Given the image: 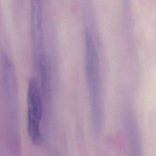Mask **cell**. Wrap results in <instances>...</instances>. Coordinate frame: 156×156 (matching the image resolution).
<instances>
[{
	"label": "cell",
	"instance_id": "2",
	"mask_svg": "<svg viewBox=\"0 0 156 156\" xmlns=\"http://www.w3.org/2000/svg\"><path fill=\"white\" fill-rule=\"evenodd\" d=\"M27 102L28 133L35 144H40L42 142L41 121L43 107L42 91L39 79L36 76H32L29 79Z\"/></svg>",
	"mask_w": 156,
	"mask_h": 156
},
{
	"label": "cell",
	"instance_id": "3",
	"mask_svg": "<svg viewBox=\"0 0 156 156\" xmlns=\"http://www.w3.org/2000/svg\"><path fill=\"white\" fill-rule=\"evenodd\" d=\"M1 69L7 115L9 116V120L11 126H16L18 115L16 74L13 63L4 51L1 52Z\"/></svg>",
	"mask_w": 156,
	"mask_h": 156
},
{
	"label": "cell",
	"instance_id": "4",
	"mask_svg": "<svg viewBox=\"0 0 156 156\" xmlns=\"http://www.w3.org/2000/svg\"><path fill=\"white\" fill-rule=\"evenodd\" d=\"M30 29L32 50L35 65L46 60L42 9L40 2L33 0L30 4Z\"/></svg>",
	"mask_w": 156,
	"mask_h": 156
},
{
	"label": "cell",
	"instance_id": "1",
	"mask_svg": "<svg viewBox=\"0 0 156 156\" xmlns=\"http://www.w3.org/2000/svg\"><path fill=\"white\" fill-rule=\"evenodd\" d=\"M84 46L85 71L92 117L94 124L98 126L102 116L99 57L93 36L88 27L84 30Z\"/></svg>",
	"mask_w": 156,
	"mask_h": 156
}]
</instances>
